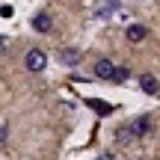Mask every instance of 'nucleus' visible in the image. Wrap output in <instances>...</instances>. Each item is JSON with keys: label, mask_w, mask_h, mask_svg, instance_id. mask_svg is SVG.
<instances>
[{"label": "nucleus", "mask_w": 160, "mask_h": 160, "mask_svg": "<svg viewBox=\"0 0 160 160\" xmlns=\"http://www.w3.org/2000/svg\"><path fill=\"white\" fill-rule=\"evenodd\" d=\"M45 65H48V53L42 51V48H30V51L24 53V68H27L30 74L45 71Z\"/></svg>", "instance_id": "obj_1"}, {"label": "nucleus", "mask_w": 160, "mask_h": 160, "mask_svg": "<svg viewBox=\"0 0 160 160\" xmlns=\"http://www.w3.org/2000/svg\"><path fill=\"white\" fill-rule=\"evenodd\" d=\"M113 74H116V62H113V59H107V57H101L95 62V77L98 80H113Z\"/></svg>", "instance_id": "obj_2"}, {"label": "nucleus", "mask_w": 160, "mask_h": 160, "mask_svg": "<svg viewBox=\"0 0 160 160\" xmlns=\"http://www.w3.org/2000/svg\"><path fill=\"white\" fill-rule=\"evenodd\" d=\"M80 59H83V53H80L77 48H59V62L62 65H71V68H74Z\"/></svg>", "instance_id": "obj_3"}, {"label": "nucleus", "mask_w": 160, "mask_h": 160, "mask_svg": "<svg viewBox=\"0 0 160 160\" xmlns=\"http://www.w3.org/2000/svg\"><path fill=\"white\" fill-rule=\"evenodd\" d=\"M139 89H142L145 95H157V92H160V83H157L154 74H142V77H139Z\"/></svg>", "instance_id": "obj_4"}, {"label": "nucleus", "mask_w": 160, "mask_h": 160, "mask_svg": "<svg viewBox=\"0 0 160 160\" xmlns=\"http://www.w3.org/2000/svg\"><path fill=\"white\" fill-rule=\"evenodd\" d=\"M128 39H131L133 45L145 42V39H148V27H142V24H131V27H128Z\"/></svg>", "instance_id": "obj_5"}, {"label": "nucleus", "mask_w": 160, "mask_h": 160, "mask_svg": "<svg viewBox=\"0 0 160 160\" xmlns=\"http://www.w3.org/2000/svg\"><path fill=\"white\" fill-rule=\"evenodd\" d=\"M131 128H133V133H137V137H148V133L154 131V125H151V119H148V116H139V119L133 122Z\"/></svg>", "instance_id": "obj_6"}, {"label": "nucleus", "mask_w": 160, "mask_h": 160, "mask_svg": "<svg viewBox=\"0 0 160 160\" xmlns=\"http://www.w3.org/2000/svg\"><path fill=\"white\" fill-rule=\"evenodd\" d=\"M86 107H92L98 116H110V113L116 110L113 104H107V101H98V98H86Z\"/></svg>", "instance_id": "obj_7"}, {"label": "nucleus", "mask_w": 160, "mask_h": 160, "mask_svg": "<svg viewBox=\"0 0 160 160\" xmlns=\"http://www.w3.org/2000/svg\"><path fill=\"white\" fill-rule=\"evenodd\" d=\"M51 27H53V21H51L48 12H42V15L33 18V30H39V33H51Z\"/></svg>", "instance_id": "obj_8"}, {"label": "nucleus", "mask_w": 160, "mask_h": 160, "mask_svg": "<svg viewBox=\"0 0 160 160\" xmlns=\"http://www.w3.org/2000/svg\"><path fill=\"white\" fill-rule=\"evenodd\" d=\"M116 139H119V145H131L133 139H137V133H133L131 125H122L119 131H116Z\"/></svg>", "instance_id": "obj_9"}, {"label": "nucleus", "mask_w": 160, "mask_h": 160, "mask_svg": "<svg viewBox=\"0 0 160 160\" xmlns=\"http://www.w3.org/2000/svg\"><path fill=\"white\" fill-rule=\"evenodd\" d=\"M128 80V68L125 65H116V74H113V83H125Z\"/></svg>", "instance_id": "obj_10"}, {"label": "nucleus", "mask_w": 160, "mask_h": 160, "mask_svg": "<svg viewBox=\"0 0 160 160\" xmlns=\"http://www.w3.org/2000/svg\"><path fill=\"white\" fill-rule=\"evenodd\" d=\"M6 137H9V128H6V125H0V145L6 142Z\"/></svg>", "instance_id": "obj_11"}, {"label": "nucleus", "mask_w": 160, "mask_h": 160, "mask_svg": "<svg viewBox=\"0 0 160 160\" xmlns=\"http://www.w3.org/2000/svg\"><path fill=\"white\" fill-rule=\"evenodd\" d=\"M6 53V42H3V36H0V57Z\"/></svg>", "instance_id": "obj_12"}, {"label": "nucleus", "mask_w": 160, "mask_h": 160, "mask_svg": "<svg viewBox=\"0 0 160 160\" xmlns=\"http://www.w3.org/2000/svg\"><path fill=\"white\" fill-rule=\"evenodd\" d=\"M98 160H113V154H101V157H98Z\"/></svg>", "instance_id": "obj_13"}]
</instances>
